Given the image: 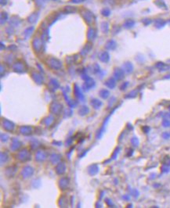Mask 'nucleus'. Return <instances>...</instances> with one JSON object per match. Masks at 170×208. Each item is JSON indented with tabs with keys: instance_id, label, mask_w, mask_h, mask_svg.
I'll return each instance as SVG.
<instances>
[{
	"instance_id": "13",
	"label": "nucleus",
	"mask_w": 170,
	"mask_h": 208,
	"mask_svg": "<svg viewBox=\"0 0 170 208\" xmlns=\"http://www.w3.org/2000/svg\"><path fill=\"white\" fill-rule=\"evenodd\" d=\"M0 21H1V24L3 25L6 22V20L9 19V16L6 12H2L1 15H0Z\"/></svg>"
},
{
	"instance_id": "25",
	"label": "nucleus",
	"mask_w": 170,
	"mask_h": 208,
	"mask_svg": "<svg viewBox=\"0 0 170 208\" xmlns=\"http://www.w3.org/2000/svg\"><path fill=\"white\" fill-rule=\"evenodd\" d=\"M0 3H1L2 6H6L8 3V0H0Z\"/></svg>"
},
{
	"instance_id": "24",
	"label": "nucleus",
	"mask_w": 170,
	"mask_h": 208,
	"mask_svg": "<svg viewBox=\"0 0 170 208\" xmlns=\"http://www.w3.org/2000/svg\"><path fill=\"white\" fill-rule=\"evenodd\" d=\"M71 2L75 4H80V3L85 2V0H71Z\"/></svg>"
},
{
	"instance_id": "27",
	"label": "nucleus",
	"mask_w": 170,
	"mask_h": 208,
	"mask_svg": "<svg viewBox=\"0 0 170 208\" xmlns=\"http://www.w3.org/2000/svg\"><path fill=\"white\" fill-rule=\"evenodd\" d=\"M53 1H54V0H53ZM55 1H57V0H55Z\"/></svg>"
},
{
	"instance_id": "11",
	"label": "nucleus",
	"mask_w": 170,
	"mask_h": 208,
	"mask_svg": "<svg viewBox=\"0 0 170 208\" xmlns=\"http://www.w3.org/2000/svg\"><path fill=\"white\" fill-rule=\"evenodd\" d=\"M20 23V18H18L16 16H14L10 18V24L11 26H18Z\"/></svg>"
},
{
	"instance_id": "21",
	"label": "nucleus",
	"mask_w": 170,
	"mask_h": 208,
	"mask_svg": "<svg viewBox=\"0 0 170 208\" xmlns=\"http://www.w3.org/2000/svg\"><path fill=\"white\" fill-rule=\"evenodd\" d=\"M101 14L104 17H108L111 14V10L109 8H104L101 10Z\"/></svg>"
},
{
	"instance_id": "10",
	"label": "nucleus",
	"mask_w": 170,
	"mask_h": 208,
	"mask_svg": "<svg viewBox=\"0 0 170 208\" xmlns=\"http://www.w3.org/2000/svg\"><path fill=\"white\" fill-rule=\"evenodd\" d=\"M116 42H114V40H110L108 42H107L106 45H105V48L107 49L108 50H114L115 48H116Z\"/></svg>"
},
{
	"instance_id": "18",
	"label": "nucleus",
	"mask_w": 170,
	"mask_h": 208,
	"mask_svg": "<svg viewBox=\"0 0 170 208\" xmlns=\"http://www.w3.org/2000/svg\"><path fill=\"white\" fill-rule=\"evenodd\" d=\"M64 10L65 12H67L68 14H74V13H75L76 10H77V9L75 7V6H65V8H64Z\"/></svg>"
},
{
	"instance_id": "23",
	"label": "nucleus",
	"mask_w": 170,
	"mask_h": 208,
	"mask_svg": "<svg viewBox=\"0 0 170 208\" xmlns=\"http://www.w3.org/2000/svg\"><path fill=\"white\" fill-rule=\"evenodd\" d=\"M142 22L145 25H148L151 24V19H149V18H144V19L142 20Z\"/></svg>"
},
{
	"instance_id": "4",
	"label": "nucleus",
	"mask_w": 170,
	"mask_h": 208,
	"mask_svg": "<svg viewBox=\"0 0 170 208\" xmlns=\"http://www.w3.org/2000/svg\"><path fill=\"white\" fill-rule=\"evenodd\" d=\"M39 18V12H34L28 17V21L30 24H35L38 21Z\"/></svg>"
},
{
	"instance_id": "20",
	"label": "nucleus",
	"mask_w": 170,
	"mask_h": 208,
	"mask_svg": "<svg viewBox=\"0 0 170 208\" xmlns=\"http://www.w3.org/2000/svg\"><path fill=\"white\" fill-rule=\"evenodd\" d=\"M33 31H34V27H29V28H28L26 29L25 31H24V35H25L26 39L28 38L29 36H31V35L32 34Z\"/></svg>"
},
{
	"instance_id": "26",
	"label": "nucleus",
	"mask_w": 170,
	"mask_h": 208,
	"mask_svg": "<svg viewBox=\"0 0 170 208\" xmlns=\"http://www.w3.org/2000/svg\"><path fill=\"white\" fill-rule=\"evenodd\" d=\"M169 23H170V20H169Z\"/></svg>"
},
{
	"instance_id": "19",
	"label": "nucleus",
	"mask_w": 170,
	"mask_h": 208,
	"mask_svg": "<svg viewBox=\"0 0 170 208\" xmlns=\"http://www.w3.org/2000/svg\"><path fill=\"white\" fill-rule=\"evenodd\" d=\"M105 85H106L107 87H109L110 89H113L114 86H115V81H114V79H113V78H110V79L107 81Z\"/></svg>"
},
{
	"instance_id": "22",
	"label": "nucleus",
	"mask_w": 170,
	"mask_h": 208,
	"mask_svg": "<svg viewBox=\"0 0 170 208\" xmlns=\"http://www.w3.org/2000/svg\"><path fill=\"white\" fill-rule=\"evenodd\" d=\"M47 0H35V3L39 7H43Z\"/></svg>"
},
{
	"instance_id": "3",
	"label": "nucleus",
	"mask_w": 170,
	"mask_h": 208,
	"mask_svg": "<svg viewBox=\"0 0 170 208\" xmlns=\"http://www.w3.org/2000/svg\"><path fill=\"white\" fill-rule=\"evenodd\" d=\"M32 44H33V48H34V49H35V51H36V52H39L40 50L42 49V40H40V39H34Z\"/></svg>"
},
{
	"instance_id": "5",
	"label": "nucleus",
	"mask_w": 170,
	"mask_h": 208,
	"mask_svg": "<svg viewBox=\"0 0 170 208\" xmlns=\"http://www.w3.org/2000/svg\"><path fill=\"white\" fill-rule=\"evenodd\" d=\"M154 27L155 28L160 29V28H162L166 24V21L164 19H162V18H157L154 20Z\"/></svg>"
},
{
	"instance_id": "7",
	"label": "nucleus",
	"mask_w": 170,
	"mask_h": 208,
	"mask_svg": "<svg viewBox=\"0 0 170 208\" xmlns=\"http://www.w3.org/2000/svg\"><path fill=\"white\" fill-rule=\"evenodd\" d=\"M14 71L17 73H23L24 72V67L21 63H16L14 66Z\"/></svg>"
},
{
	"instance_id": "6",
	"label": "nucleus",
	"mask_w": 170,
	"mask_h": 208,
	"mask_svg": "<svg viewBox=\"0 0 170 208\" xmlns=\"http://www.w3.org/2000/svg\"><path fill=\"white\" fill-rule=\"evenodd\" d=\"M114 77L116 78V79L120 80V79L124 78V71H123V70L120 69V68H116L114 70Z\"/></svg>"
},
{
	"instance_id": "9",
	"label": "nucleus",
	"mask_w": 170,
	"mask_h": 208,
	"mask_svg": "<svg viewBox=\"0 0 170 208\" xmlns=\"http://www.w3.org/2000/svg\"><path fill=\"white\" fill-rule=\"evenodd\" d=\"M95 37H96V31L93 28H89V30H88V32H87V39L89 41H92L93 39H95Z\"/></svg>"
},
{
	"instance_id": "2",
	"label": "nucleus",
	"mask_w": 170,
	"mask_h": 208,
	"mask_svg": "<svg viewBox=\"0 0 170 208\" xmlns=\"http://www.w3.org/2000/svg\"><path fill=\"white\" fill-rule=\"evenodd\" d=\"M47 64L51 68H53V69L55 70L61 69V67H62L61 62L60 61V60H58L56 58L49 59V60L47 61Z\"/></svg>"
},
{
	"instance_id": "14",
	"label": "nucleus",
	"mask_w": 170,
	"mask_h": 208,
	"mask_svg": "<svg viewBox=\"0 0 170 208\" xmlns=\"http://www.w3.org/2000/svg\"><path fill=\"white\" fill-rule=\"evenodd\" d=\"M33 78L34 80L35 81V82H37L38 84H41L43 82V78L42 77V75H40L38 73H34Z\"/></svg>"
},
{
	"instance_id": "16",
	"label": "nucleus",
	"mask_w": 170,
	"mask_h": 208,
	"mask_svg": "<svg viewBox=\"0 0 170 208\" xmlns=\"http://www.w3.org/2000/svg\"><path fill=\"white\" fill-rule=\"evenodd\" d=\"M92 48V45L90 44V43H88L87 45H86V46L84 47V49L82 50V54H83V55H86L87 53H89L90 49Z\"/></svg>"
},
{
	"instance_id": "17",
	"label": "nucleus",
	"mask_w": 170,
	"mask_h": 208,
	"mask_svg": "<svg viewBox=\"0 0 170 208\" xmlns=\"http://www.w3.org/2000/svg\"><path fill=\"white\" fill-rule=\"evenodd\" d=\"M133 65H132L129 62H127V63L124 64V70H125L127 73H131L132 71H133Z\"/></svg>"
},
{
	"instance_id": "12",
	"label": "nucleus",
	"mask_w": 170,
	"mask_h": 208,
	"mask_svg": "<svg viewBox=\"0 0 170 208\" xmlns=\"http://www.w3.org/2000/svg\"><path fill=\"white\" fill-rule=\"evenodd\" d=\"M124 27L126 28H132L135 25V20L133 19H127L124 22Z\"/></svg>"
},
{
	"instance_id": "1",
	"label": "nucleus",
	"mask_w": 170,
	"mask_h": 208,
	"mask_svg": "<svg viewBox=\"0 0 170 208\" xmlns=\"http://www.w3.org/2000/svg\"><path fill=\"white\" fill-rule=\"evenodd\" d=\"M81 15L82 18L84 19V20L88 24L91 25L92 23L94 22L95 17L93 16L92 12H90L88 9H84V10H82L81 11Z\"/></svg>"
},
{
	"instance_id": "8",
	"label": "nucleus",
	"mask_w": 170,
	"mask_h": 208,
	"mask_svg": "<svg viewBox=\"0 0 170 208\" xmlns=\"http://www.w3.org/2000/svg\"><path fill=\"white\" fill-rule=\"evenodd\" d=\"M99 58L101 60V61L103 63H107L110 60V56H109L108 53L107 52H102V53L99 55Z\"/></svg>"
},
{
	"instance_id": "15",
	"label": "nucleus",
	"mask_w": 170,
	"mask_h": 208,
	"mask_svg": "<svg viewBox=\"0 0 170 208\" xmlns=\"http://www.w3.org/2000/svg\"><path fill=\"white\" fill-rule=\"evenodd\" d=\"M101 31H103V33H107L109 31V24L106 21H103L101 23Z\"/></svg>"
}]
</instances>
